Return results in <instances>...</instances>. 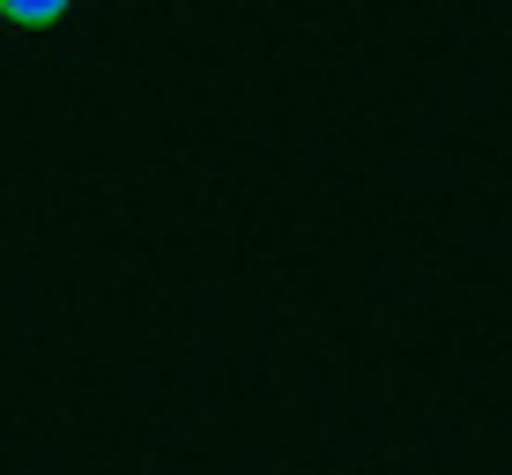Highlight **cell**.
<instances>
[{"label":"cell","instance_id":"1","mask_svg":"<svg viewBox=\"0 0 512 475\" xmlns=\"http://www.w3.org/2000/svg\"><path fill=\"white\" fill-rule=\"evenodd\" d=\"M60 0H0V23H8V30H52V23H60Z\"/></svg>","mask_w":512,"mask_h":475}]
</instances>
